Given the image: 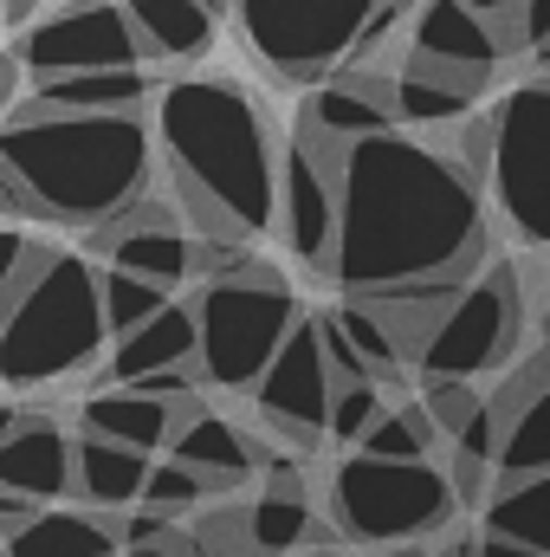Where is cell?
<instances>
[{"mask_svg":"<svg viewBox=\"0 0 550 557\" xmlns=\"http://www.w3.org/2000/svg\"><path fill=\"white\" fill-rule=\"evenodd\" d=\"M512 39L492 26V13L466 7V0H421L409 20V52L414 59H434V65H499Z\"/></svg>","mask_w":550,"mask_h":557,"instance_id":"cell-14","label":"cell"},{"mask_svg":"<svg viewBox=\"0 0 550 557\" xmlns=\"http://www.w3.org/2000/svg\"><path fill=\"white\" fill-rule=\"evenodd\" d=\"M7 20L13 26H33V0H7Z\"/></svg>","mask_w":550,"mask_h":557,"instance_id":"cell-39","label":"cell"},{"mask_svg":"<svg viewBox=\"0 0 550 557\" xmlns=\"http://www.w3.org/2000/svg\"><path fill=\"white\" fill-rule=\"evenodd\" d=\"M7 214L104 227L130 214L149 188V124L142 111H13L7 137Z\"/></svg>","mask_w":550,"mask_h":557,"instance_id":"cell-3","label":"cell"},{"mask_svg":"<svg viewBox=\"0 0 550 557\" xmlns=\"http://www.w3.org/2000/svg\"><path fill=\"white\" fill-rule=\"evenodd\" d=\"M317 331H324V357H330V376H337V383H363V376H376L370 357H363V350L350 344V331L337 324V311H324Z\"/></svg>","mask_w":550,"mask_h":557,"instance_id":"cell-34","label":"cell"},{"mask_svg":"<svg viewBox=\"0 0 550 557\" xmlns=\"http://www.w3.org/2000/svg\"><path fill=\"white\" fill-rule=\"evenodd\" d=\"M39 104L46 111H142L149 104V78L137 65L59 72V78H39Z\"/></svg>","mask_w":550,"mask_h":557,"instance_id":"cell-23","label":"cell"},{"mask_svg":"<svg viewBox=\"0 0 550 557\" xmlns=\"http://www.w3.org/2000/svg\"><path fill=\"white\" fill-rule=\"evenodd\" d=\"M518 324H525V311H518V273L499 260L492 273L473 278L453 298V311L440 318V331L427 337V350L414 357V370L421 376H486V370H499L512 357Z\"/></svg>","mask_w":550,"mask_h":557,"instance_id":"cell-10","label":"cell"},{"mask_svg":"<svg viewBox=\"0 0 550 557\" xmlns=\"http://www.w3.org/2000/svg\"><path fill=\"white\" fill-rule=\"evenodd\" d=\"M447 441V428L434 421L427 396L421 403H402V409H383V421L363 434L370 454H389V460H434V447Z\"/></svg>","mask_w":550,"mask_h":557,"instance_id":"cell-27","label":"cell"},{"mask_svg":"<svg viewBox=\"0 0 550 557\" xmlns=\"http://www.w3.org/2000/svg\"><path fill=\"white\" fill-rule=\"evenodd\" d=\"M545 350H550V318H545Z\"/></svg>","mask_w":550,"mask_h":557,"instance_id":"cell-40","label":"cell"},{"mask_svg":"<svg viewBox=\"0 0 550 557\" xmlns=\"http://www.w3.org/2000/svg\"><path fill=\"white\" fill-rule=\"evenodd\" d=\"M545 78H550V72H545Z\"/></svg>","mask_w":550,"mask_h":557,"instance_id":"cell-42","label":"cell"},{"mask_svg":"<svg viewBox=\"0 0 550 557\" xmlns=\"http://www.w3.org/2000/svg\"><path fill=\"white\" fill-rule=\"evenodd\" d=\"M376 7L383 0H234L247 46L291 85L330 78Z\"/></svg>","mask_w":550,"mask_h":557,"instance_id":"cell-7","label":"cell"},{"mask_svg":"<svg viewBox=\"0 0 550 557\" xmlns=\"http://www.w3.org/2000/svg\"><path fill=\"white\" fill-rule=\"evenodd\" d=\"M104 273L78 253H52L46 273L20 298H7V331H0V376L7 389H39L78 376L104 350Z\"/></svg>","mask_w":550,"mask_h":557,"instance_id":"cell-4","label":"cell"},{"mask_svg":"<svg viewBox=\"0 0 550 557\" xmlns=\"http://www.w3.org/2000/svg\"><path fill=\"white\" fill-rule=\"evenodd\" d=\"M330 396H337V376L324 357V331H317V318H298L285 350L273 357V370L260 376L253 403L273 428L291 434V447H311L317 428H330Z\"/></svg>","mask_w":550,"mask_h":557,"instance_id":"cell-12","label":"cell"},{"mask_svg":"<svg viewBox=\"0 0 550 557\" xmlns=\"http://www.w3.org/2000/svg\"><path fill=\"white\" fill-rule=\"evenodd\" d=\"M130 557H201V545H130Z\"/></svg>","mask_w":550,"mask_h":557,"instance_id":"cell-37","label":"cell"},{"mask_svg":"<svg viewBox=\"0 0 550 557\" xmlns=\"http://www.w3.org/2000/svg\"><path fill=\"white\" fill-rule=\"evenodd\" d=\"M466 7H479V13H492V20H512V13H518V0H466Z\"/></svg>","mask_w":550,"mask_h":557,"instance_id":"cell-38","label":"cell"},{"mask_svg":"<svg viewBox=\"0 0 550 557\" xmlns=\"http://www.w3.org/2000/svg\"><path fill=\"white\" fill-rule=\"evenodd\" d=\"M168 454H182L188 467H201L214 486H234V480H253V467H266V447H253V434H240L227 416H208L201 403L182 416Z\"/></svg>","mask_w":550,"mask_h":557,"instance_id":"cell-19","label":"cell"},{"mask_svg":"<svg viewBox=\"0 0 550 557\" xmlns=\"http://www.w3.org/2000/svg\"><path fill=\"white\" fill-rule=\"evenodd\" d=\"M486 260V208L466 162L376 131L343 143V227L330 278L363 298L427 273H473Z\"/></svg>","mask_w":550,"mask_h":557,"instance_id":"cell-1","label":"cell"},{"mask_svg":"<svg viewBox=\"0 0 550 557\" xmlns=\"http://www.w3.org/2000/svg\"><path fill=\"white\" fill-rule=\"evenodd\" d=\"M227 7H234V0H227Z\"/></svg>","mask_w":550,"mask_h":557,"instance_id":"cell-41","label":"cell"},{"mask_svg":"<svg viewBox=\"0 0 550 557\" xmlns=\"http://www.w3.org/2000/svg\"><path fill=\"white\" fill-rule=\"evenodd\" d=\"M298 117H311L317 131H330L337 143H363V137H376V131H396V111H389L363 78H330V85H317Z\"/></svg>","mask_w":550,"mask_h":557,"instance_id":"cell-24","label":"cell"},{"mask_svg":"<svg viewBox=\"0 0 550 557\" xmlns=\"http://www.w3.org/2000/svg\"><path fill=\"white\" fill-rule=\"evenodd\" d=\"M0 253H7V267H0V278H7V298H20L33 278L46 273V260H52V247H33V240H26V227H7Z\"/></svg>","mask_w":550,"mask_h":557,"instance_id":"cell-33","label":"cell"},{"mask_svg":"<svg viewBox=\"0 0 550 557\" xmlns=\"http://www.w3.org/2000/svg\"><path fill=\"white\" fill-rule=\"evenodd\" d=\"M124 545L117 539V519L85 506V512H65V506H46L26 532L7 539V557H111Z\"/></svg>","mask_w":550,"mask_h":557,"instance_id":"cell-21","label":"cell"},{"mask_svg":"<svg viewBox=\"0 0 550 557\" xmlns=\"http://www.w3.org/2000/svg\"><path fill=\"white\" fill-rule=\"evenodd\" d=\"M492 195L505 208V221L550 247V78L525 85L499 104L492 117Z\"/></svg>","mask_w":550,"mask_h":557,"instance_id":"cell-9","label":"cell"},{"mask_svg":"<svg viewBox=\"0 0 550 557\" xmlns=\"http://www.w3.org/2000/svg\"><path fill=\"white\" fill-rule=\"evenodd\" d=\"M175 305V285L168 278H149V273H130V267H104V318H111V337L149 324L155 311Z\"/></svg>","mask_w":550,"mask_h":557,"instance_id":"cell-28","label":"cell"},{"mask_svg":"<svg viewBox=\"0 0 550 557\" xmlns=\"http://www.w3.org/2000/svg\"><path fill=\"white\" fill-rule=\"evenodd\" d=\"M0 486L33 493V499H59L78 493V441L59 428V416H7V441H0Z\"/></svg>","mask_w":550,"mask_h":557,"instance_id":"cell-13","label":"cell"},{"mask_svg":"<svg viewBox=\"0 0 550 557\" xmlns=\"http://www.w3.org/2000/svg\"><path fill=\"white\" fill-rule=\"evenodd\" d=\"M149 467L155 454H142L130 441H111V434H78V499L98 506V512H130L142 506V486H149Z\"/></svg>","mask_w":550,"mask_h":557,"instance_id":"cell-18","label":"cell"},{"mask_svg":"<svg viewBox=\"0 0 550 557\" xmlns=\"http://www.w3.org/2000/svg\"><path fill=\"white\" fill-rule=\"evenodd\" d=\"M247 532H253V545L266 557L298 552L311 539V499H304V486H266L247 506Z\"/></svg>","mask_w":550,"mask_h":557,"instance_id":"cell-26","label":"cell"},{"mask_svg":"<svg viewBox=\"0 0 550 557\" xmlns=\"http://www.w3.org/2000/svg\"><path fill=\"white\" fill-rule=\"evenodd\" d=\"M427 409H434V421L453 434L460 421H473L486 409V396L473 389V376H427Z\"/></svg>","mask_w":550,"mask_h":557,"instance_id":"cell-32","label":"cell"},{"mask_svg":"<svg viewBox=\"0 0 550 557\" xmlns=\"http://www.w3.org/2000/svg\"><path fill=\"white\" fill-rule=\"evenodd\" d=\"M383 383L389 376H363V383H337V396H330V441H343V447H363V434L383 421Z\"/></svg>","mask_w":550,"mask_h":557,"instance_id":"cell-30","label":"cell"},{"mask_svg":"<svg viewBox=\"0 0 550 557\" xmlns=\"http://www.w3.org/2000/svg\"><path fill=\"white\" fill-rule=\"evenodd\" d=\"M175 195L208 240H253L278 221V162L260 104L234 78H175L155 98Z\"/></svg>","mask_w":550,"mask_h":557,"instance_id":"cell-2","label":"cell"},{"mask_svg":"<svg viewBox=\"0 0 550 557\" xmlns=\"http://www.w3.org/2000/svg\"><path fill=\"white\" fill-rule=\"evenodd\" d=\"M453 506H460L453 473H440L434 460H389V454L357 447L330 473V519L357 545L427 539V532H440L453 519Z\"/></svg>","mask_w":550,"mask_h":557,"instance_id":"cell-6","label":"cell"},{"mask_svg":"<svg viewBox=\"0 0 550 557\" xmlns=\"http://www.w3.org/2000/svg\"><path fill=\"white\" fill-rule=\"evenodd\" d=\"M20 65L39 72V78H59V72H104V65H142L149 46H142L130 7H111V0H78V7H59L33 26H20Z\"/></svg>","mask_w":550,"mask_h":557,"instance_id":"cell-11","label":"cell"},{"mask_svg":"<svg viewBox=\"0 0 550 557\" xmlns=\"http://www.w3.org/2000/svg\"><path fill=\"white\" fill-rule=\"evenodd\" d=\"M337 324L350 331V344L370 357V370L376 376H396L402 363H409V350H402V337L389 331V318L370 305V298H350V305H337Z\"/></svg>","mask_w":550,"mask_h":557,"instance_id":"cell-29","label":"cell"},{"mask_svg":"<svg viewBox=\"0 0 550 557\" xmlns=\"http://www.w3.org/2000/svg\"><path fill=\"white\" fill-rule=\"evenodd\" d=\"M505 39H512V46H538V52L550 59V0H518Z\"/></svg>","mask_w":550,"mask_h":557,"instance_id":"cell-35","label":"cell"},{"mask_svg":"<svg viewBox=\"0 0 550 557\" xmlns=\"http://www.w3.org/2000/svg\"><path fill=\"white\" fill-rule=\"evenodd\" d=\"M201 357V318L195 305H168L155 311L149 324L124 331L117 350H111V383H142L155 370H175V363H195Z\"/></svg>","mask_w":550,"mask_h":557,"instance_id":"cell-17","label":"cell"},{"mask_svg":"<svg viewBox=\"0 0 550 557\" xmlns=\"http://www.w3.org/2000/svg\"><path fill=\"white\" fill-rule=\"evenodd\" d=\"M479 557H550V552L525 545V539H505V532H486V539H479Z\"/></svg>","mask_w":550,"mask_h":557,"instance_id":"cell-36","label":"cell"},{"mask_svg":"<svg viewBox=\"0 0 550 557\" xmlns=\"http://www.w3.org/2000/svg\"><path fill=\"white\" fill-rule=\"evenodd\" d=\"M195 318H201V357H195L201 376L227 396H253L298 324V292L273 267H240L195 292Z\"/></svg>","mask_w":550,"mask_h":557,"instance_id":"cell-5","label":"cell"},{"mask_svg":"<svg viewBox=\"0 0 550 557\" xmlns=\"http://www.w3.org/2000/svg\"><path fill=\"white\" fill-rule=\"evenodd\" d=\"M499 416H505V441H499V480H525V473H545L550 467V350L512 376L499 396Z\"/></svg>","mask_w":550,"mask_h":557,"instance_id":"cell-15","label":"cell"},{"mask_svg":"<svg viewBox=\"0 0 550 557\" xmlns=\"http://www.w3.org/2000/svg\"><path fill=\"white\" fill-rule=\"evenodd\" d=\"M208 493H214V480H208L201 467H188L182 454L155 460V467H149V486H142V499H149V506H168V512H188V506H201Z\"/></svg>","mask_w":550,"mask_h":557,"instance_id":"cell-31","label":"cell"},{"mask_svg":"<svg viewBox=\"0 0 550 557\" xmlns=\"http://www.w3.org/2000/svg\"><path fill=\"white\" fill-rule=\"evenodd\" d=\"M337 227H343V143L298 117L278 162V234L304 267L330 273Z\"/></svg>","mask_w":550,"mask_h":557,"instance_id":"cell-8","label":"cell"},{"mask_svg":"<svg viewBox=\"0 0 550 557\" xmlns=\"http://www.w3.org/2000/svg\"><path fill=\"white\" fill-rule=\"evenodd\" d=\"M466 278L473 273H427V278H409V285H383V292H363L383 318H389V331L402 337V350H409V363L427 350V337L440 331V318L453 311V298L466 292Z\"/></svg>","mask_w":550,"mask_h":557,"instance_id":"cell-20","label":"cell"},{"mask_svg":"<svg viewBox=\"0 0 550 557\" xmlns=\"http://www.w3.org/2000/svg\"><path fill=\"white\" fill-rule=\"evenodd\" d=\"M195 403H168V396H155V389H137V383H124V389H98V396H85V434H111V441H130L142 454H155L162 441H175V428L188 416Z\"/></svg>","mask_w":550,"mask_h":557,"instance_id":"cell-16","label":"cell"},{"mask_svg":"<svg viewBox=\"0 0 550 557\" xmlns=\"http://www.w3.org/2000/svg\"><path fill=\"white\" fill-rule=\"evenodd\" d=\"M486 532H505V539H525V545L550 552V467L492 486V499H486Z\"/></svg>","mask_w":550,"mask_h":557,"instance_id":"cell-25","label":"cell"},{"mask_svg":"<svg viewBox=\"0 0 550 557\" xmlns=\"http://www.w3.org/2000/svg\"><path fill=\"white\" fill-rule=\"evenodd\" d=\"M130 7V20H137L142 46H149V59H195V52H208L214 46V33H221V0H124Z\"/></svg>","mask_w":550,"mask_h":557,"instance_id":"cell-22","label":"cell"}]
</instances>
